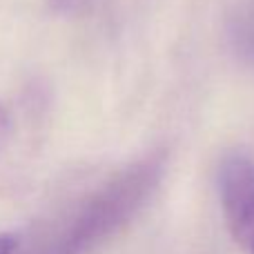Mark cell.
<instances>
[{"instance_id":"cell-1","label":"cell","mask_w":254,"mask_h":254,"mask_svg":"<svg viewBox=\"0 0 254 254\" xmlns=\"http://www.w3.org/2000/svg\"><path fill=\"white\" fill-rule=\"evenodd\" d=\"M163 174V156H147L129 165L71 214L47 254H87L123 228L145 205Z\"/></svg>"},{"instance_id":"cell-2","label":"cell","mask_w":254,"mask_h":254,"mask_svg":"<svg viewBox=\"0 0 254 254\" xmlns=\"http://www.w3.org/2000/svg\"><path fill=\"white\" fill-rule=\"evenodd\" d=\"M219 198L230 237L254 254V156L230 152L219 165Z\"/></svg>"},{"instance_id":"cell-3","label":"cell","mask_w":254,"mask_h":254,"mask_svg":"<svg viewBox=\"0 0 254 254\" xmlns=\"http://www.w3.org/2000/svg\"><path fill=\"white\" fill-rule=\"evenodd\" d=\"M9 127H11V121H9V114L2 105H0V154H2L4 145H7L9 138Z\"/></svg>"},{"instance_id":"cell-4","label":"cell","mask_w":254,"mask_h":254,"mask_svg":"<svg viewBox=\"0 0 254 254\" xmlns=\"http://www.w3.org/2000/svg\"><path fill=\"white\" fill-rule=\"evenodd\" d=\"M52 4L58 9V11H74L83 4V0H52Z\"/></svg>"},{"instance_id":"cell-5","label":"cell","mask_w":254,"mask_h":254,"mask_svg":"<svg viewBox=\"0 0 254 254\" xmlns=\"http://www.w3.org/2000/svg\"><path fill=\"white\" fill-rule=\"evenodd\" d=\"M16 250V239L11 234H0V254H13Z\"/></svg>"}]
</instances>
